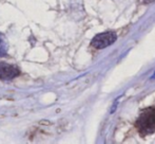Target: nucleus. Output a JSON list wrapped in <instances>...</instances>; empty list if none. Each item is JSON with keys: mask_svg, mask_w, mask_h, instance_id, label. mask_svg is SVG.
Masks as SVG:
<instances>
[{"mask_svg": "<svg viewBox=\"0 0 155 144\" xmlns=\"http://www.w3.org/2000/svg\"><path fill=\"white\" fill-rule=\"evenodd\" d=\"M136 128L141 137L153 134L155 132V107L146 108L141 111L136 121Z\"/></svg>", "mask_w": 155, "mask_h": 144, "instance_id": "nucleus-1", "label": "nucleus"}, {"mask_svg": "<svg viewBox=\"0 0 155 144\" xmlns=\"http://www.w3.org/2000/svg\"><path fill=\"white\" fill-rule=\"evenodd\" d=\"M117 39V36L114 32H104V33H100L96 35L91 41V45L96 49H104V48L109 47L115 43Z\"/></svg>", "mask_w": 155, "mask_h": 144, "instance_id": "nucleus-2", "label": "nucleus"}, {"mask_svg": "<svg viewBox=\"0 0 155 144\" xmlns=\"http://www.w3.org/2000/svg\"><path fill=\"white\" fill-rule=\"evenodd\" d=\"M20 71L14 65L6 64V63H0V80H12L19 75Z\"/></svg>", "mask_w": 155, "mask_h": 144, "instance_id": "nucleus-3", "label": "nucleus"}, {"mask_svg": "<svg viewBox=\"0 0 155 144\" xmlns=\"http://www.w3.org/2000/svg\"><path fill=\"white\" fill-rule=\"evenodd\" d=\"M6 55H8V43L4 39L3 35L0 34V56L3 57Z\"/></svg>", "mask_w": 155, "mask_h": 144, "instance_id": "nucleus-4", "label": "nucleus"}, {"mask_svg": "<svg viewBox=\"0 0 155 144\" xmlns=\"http://www.w3.org/2000/svg\"><path fill=\"white\" fill-rule=\"evenodd\" d=\"M155 0H143V2L145 3H152V2H154Z\"/></svg>", "mask_w": 155, "mask_h": 144, "instance_id": "nucleus-5", "label": "nucleus"}]
</instances>
